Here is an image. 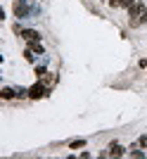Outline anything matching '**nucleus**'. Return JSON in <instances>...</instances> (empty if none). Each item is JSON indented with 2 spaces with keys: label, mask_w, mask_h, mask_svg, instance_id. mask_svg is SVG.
I'll use <instances>...</instances> for the list:
<instances>
[{
  "label": "nucleus",
  "mask_w": 147,
  "mask_h": 159,
  "mask_svg": "<svg viewBox=\"0 0 147 159\" xmlns=\"http://www.w3.org/2000/svg\"><path fill=\"white\" fill-rule=\"evenodd\" d=\"M138 147H145V150H147V135H142V138L138 140Z\"/></svg>",
  "instance_id": "12"
},
{
  "label": "nucleus",
  "mask_w": 147,
  "mask_h": 159,
  "mask_svg": "<svg viewBox=\"0 0 147 159\" xmlns=\"http://www.w3.org/2000/svg\"><path fill=\"white\" fill-rule=\"evenodd\" d=\"M12 10H14V17H19V19L29 14V7H26V2H24V0H14Z\"/></svg>",
  "instance_id": "2"
},
{
  "label": "nucleus",
  "mask_w": 147,
  "mask_h": 159,
  "mask_svg": "<svg viewBox=\"0 0 147 159\" xmlns=\"http://www.w3.org/2000/svg\"><path fill=\"white\" fill-rule=\"evenodd\" d=\"M145 154H147V152H145Z\"/></svg>",
  "instance_id": "14"
},
{
  "label": "nucleus",
  "mask_w": 147,
  "mask_h": 159,
  "mask_svg": "<svg viewBox=\"0 0 147 159\" xmlns=\"http://www.w3.org/2000/svg\"><path fill=\"white\" fill-rule=\"evenodd\" d=\"M0 98L2 100H12V98H17V90H14V88H2V90H0Z\"/></svg>",
  "instance_id": "7"
},
{
  "label": "nucleus",
  "mask_w": 147,
  "mask_h": 159,
  "mask_svg": "<svg viewBox=\"0 0 147 159\" xmlns=\"http://www.w3.org/2000/svg\"><path fill=\"white\" fill-rule=\"evenodd\" d=\"M29 50H33V52L36 55H43V52H45V48H43V43H40V40H36V43H29Z\"/></svg>",
  "instance_id": "8"
},
{
  "label": "nucleus",
  "mask_w": 147,
  "mask_h": 159,
  "mask_svg": "<svg viewBox=\"0 0 147 159\" xmlns=\"http://www.w3.org/2000/svg\"><path fill=\"white\" fill-rule=\"evenodd\" d=\"M38 81H43V83H45V86L52 90V86L57 83V74H45V76H43V79H38Z\"/></svg>",
  "instance_id": "6"
},
{
  "label": "nucleus",
  "mask_w": 147,
  "mask_h": 159,
  "mask_svg": "<svg viewBox=\"0 0 147 159\" xmlns=\"http://www.w3.org/2000/svg\"><path fill=\"white\" fill-rule=\"evenodd\" d=\"M45 95H50V88L43 81H36L33 86L29 88V100H40V98H45Z\"/></svg>",
  "instance_id": "1"
},
{
  "label": "nucleus",
  "mask_w": 147,
  "mask_h": 159,
  "mask_svg": "<svg viewBox=\"0 0 147 159\" xmlns=\"http://www.w3.org/2000/svg\"><path fill=\"white\" fill-rule=\"evenodd\" d=\"M24 60H26V62H33V60H36V52L26 48V50H24Z\"/></svg>",
  "instance_id": "10"
},
{
  "label": "nucleus",
  "mask_w": 147,
  "mask_h": 159,
  "mask_svg": "<svg viewBox=\"0 0 147 159\" xmlns=\"http://www.w3.org/2000/svg\"><path fill=\"white\" fill-rule=\"evenodd\" d=\"M133 2H135V0H109V5H112L114 10H119V7H126V10H128Z\"/></svg>",
  "instance_id": "5"
},
{
  "label": "nucleus",
  "mask_w": 147,
  "mask_h": 159,
  "mask_svg": "<svg viewBox=\"0 0 147 159\" xmlns=\"http://www.w3.org/2000/svg\"><path fill=\"white\" fill-rule=\"evenodd\" d=\"M86 145V140L81 138V140H71V143H69V147H71V150H78V147H83Z\"/></svg>",
  "instance_id": "9"
},
{
  "label": "nucleus",
  "mask_w": 147,
  "mask_h": 159,
  "mask_svg": "<svg viewBox=\"0 0 147 159\" xmlns=\"http://www.w3.org/2000/svg\"><path fill=\"white\" fill-rule=\"evenodd\" d=\"M21 38L26 40V43H36V40H40V33L36 31V29H24V31H21Z\"/></svg>",
  "instance_id": "4"
},
{
  "label": "nucleus",
  "mask_w": 147,
  "mask_h": 159,
  "mask_svg": "<svg viewBox=\"0 0 147 159\" xmlns=\"http://www.w3.org/2000/svg\"><path fill=\"white\" fill-rule=\"evenodd\" d=\"M140 66H142V69H147V60H140Z\"/></svg>",
  "instance_id": "13"
},
{
  "label": "nucleus",
  "mask_w": 147,
  "mask_h": 159,
  "mask_svg": "<svg viewBox=\"0 0 147 159\" xmlns=\"http://www.w3.org/2000/svg\"><path fill=\"white\" fill-rule=\"evenodd\" d=\"M123 154H126V150H123L119 143H112V145H109V150L105 152V157H123Z\"/></svg>",
  "instance_id": "3"
},
{
  "label": "nucleus",
  "mask_w": 147,
  "mask_h": 159,
  "mask_svg": "<svg viewBox=\"0 0 147 159\" xmlns=\"http://www.w3.org/2000/svg\"><path fill=\"white\" fill-rule=\"evenodd\" d=\"M33 74H36V79H43L47 71H45V66H36V71H33Z\"/></svg>",
  "instance_id": "11"
}]
</instances>
